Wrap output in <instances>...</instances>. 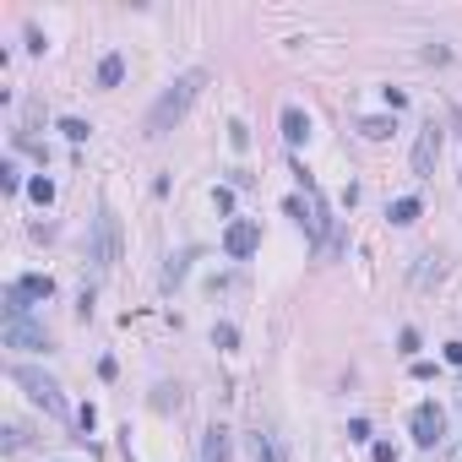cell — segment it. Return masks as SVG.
<instances>
[{"instance_id": "26", "label": "cell", "mask_w": 462, "mask_h": 462, "mask_svg": "<svg viewBox=\"0 0 462 462\" xmlns=\"http://www.w3.org/2000/svg\"><path fill=\"white\" fill-rule=\"evenodd\" d=\"M22 441H27V435H22V424H6V451H22Z\"/></svg>"}, {"instance_id": "17", "label": "cell", "mask_w": 462, "mask_h": 462, "mask_svg": "<svg viewBox=\"0 0 462 462\" xmlns=\"http://www.w3.org/2000/svg\"><path fill=\"white\" fill-rule=\"evenodd\" d=\"M27 196H33V202H39V207H49V202H55V180H33V185H27Z\"/></svg>"}, {"instance_id": "2", "label": "cell", "mask_w": 462, "mask_h": 462, "mask_svg": "<svg viewBox=\"0 0 462 462\" xmlns=\"http://www.w3.org/2000/svg\"><path fill=\"white\" fill-rule=\"evenodd\" d=\"M11 381H17V386H27V397L39 402L44 414H55V419L65 414V392H60V381H55V376H44V370H33V364H17V370H11Z\"/></svg>"}, {"instance_id": "20", "label": "cell", "mask_w": 462, "mask_h": 462, "mask_svg": "<svg viewBox=\"0 0 462 462\" xmlns=\"http://www.w3.org/2000/svg\"><path fill=\"white\" fill-rule=\"evenodd\" d=\"M397 354H408V359L419 354V332H414V326H402V337H397Z\"/></svg>"}, {"instance_id": "4", "label": "cell", "mask_w": 462, "mask_h": 462, "mask_svg": "<svg viewBox=\"0 0 462 462\" xmlns=\"http://www.w3.org/2000/svg\"><path fill=\"white\" fill-rule=\"evenodd\" d=\"M441 435H446V408L441 402H419V408H414V441H419L424 451H435Z\"/></svg>"}, {"instance_id": "21", "label": "cell", "mask_w": 462, "mask_h": 462, "mask_svg": "<svg viewBox=\"0 0 462 462\" xmlns=\"http://www.w3.org/2000/svg\"><path fill=\"white\" fill-rule=\"evenodd\" d=\"M229 147H234V152H245V147H251V131L239 126V120H234V126H229Z\"/></svg>"}, {"instance_id": "31", "label": "cell", "mask_w": 462, "mask_h": 462, "mask_svg": "<svg viewBox=\"0 0 462 462\" xmlns=\"http://www.w3.org/2000/svg\"><path fill=\"white\" fill-rule=\"evenodd\" d=\"M457 180H462V174H457Z\"/></svg>"}, {"instance_id": "11", "label": "cell", "mask_w": 462, "mask_h": 462, "mask_svg": "<svg viewBox=\"0 0 462 462\" xmlns=\"http://www.w3.org/2000/svg\"><path fill=\"white\" fill-rule=\"evenodd\" d=\"M27 310H33V299L22 294V283H6V321H27Z\"/></svg>"}, {"instance_id": "9", "label": "cell", "mask_w": 462, "mask_h": 462, "mask_svg": "<svg viewBox=\"0 0 462 462\" xmlns=\"http://www.w3.org/2000/svg\"><path fill=\"white\" fill-rule=\"evenodd\" d=\"M283 142H289V147H299V142H310V114H305V109H283Z\"/></svg>"}, {"instance_id": "29", "label": "cell", "mask_w": 462, "mask_h": 462, "mask_svg": "<svg viewBox=\"0 0 462 462\" xmlns=\"http://www.w3.org/2000/svg\"><path fill=\"white\" fill-rule=\"evenodd\" d=\"M446 364H457V370H462V343H446Z\"/></svg>"}, {"instance_id": "7", "label": "cell", "mask_w": 462, "mask_h": 462, "mask_svg": "<svg viewBox=\"0 0 462 462\" xmlns=\"http://www.w3.org/2000/svg\"><path fill=\"white\" fill-rule=\"evenodd\" d=\"M6 348H49V332L33 321H6Z\"/></svg>"}, {"instance_id": "10", "label": "cell", "mask_w": 462, "mask_h": 462, "mask_svg": "<svg viewBox=\"0 0 462 462\" xmlns=\"http://www.w3.org/2000/svg\"><path fill=\"white\" fill-rule=\"evenodd\" d=\"M419 196H397V202H392V207H386V218H392V223H397V229H408V223H419Z\"/></svg>"}, {"instance_id": "30", "label": "cell", "mask_w": 462, "mask_h": 462, "mask_svg": "<svg viewBox=\"0 0 462 462\" xmlns=\"http://www.w3.org/2000/svg\"><path fill=\"white\" fill-rule=\"evenodd\" d=\"M446 462H462V441H457V446H451V451H446Z\"/></svg>"}, {"instance_id": "25", "label": "cell", "mask_w": 462, "mask_h": 462, "mask_svg": "<svg viewBox=\"0 0 462 462\" xmlns=\"http://www.w3.org/2000/svg\"><path fill=\"white\" fill-rule=\"evenodd\" d=\"M424 60H430V65H446V60H451V49H446V44H430V49H424Z\"/></svg>"}, {"instance_id": "28", "label": "cell", "mask_w": 462, "mask_h": 462, "mask_svg": "<svg viewBox=\"0 0 462 462\" xmlns=\"http://www.w3.org/2000/svg\"><path fill=\"white\" fill-rule=\"evenodd\" d=\"M376 462H397V446H392V441H381V446H376Z\"/></svg>"}, {"instance_id": "6", "label": "cell", "mask_w": 462, "mask_h": 462, "mask_svg": "<svg viewBox=\"0 0 462 462\" xmlns=\"http://www.w3.org/2000/svg\"><path fill=\"white\" fill-rule=\"evenodd\" d=\"M256 245H261V223H251V218H234L229 229H223V251H229L234 261L256 256Z\"/></svg>"}, {"instance_id": "16", "label": "cell", "mask_w": 462, "mask_h": 462, "mask_svg": "<svg viewBox=\"0 0 462 462\" xmlns=\"http://www.w3.org/2000/svg\"><path fill=\"white\" fill-rule=\"evenodd\" d=\"M190 256H196V251H180V256H169V267H164V289H174V283H180V277H185Z\"/></svg>"}, {"instance_id": "15", "label": "cell", "mask_w": 462, "mask_h": 462, "mask_svg": "<svg viewBox=\"0 0 462 462\" xmlns=\"http://www.w3.org/2000/svg\"><path fill=\"white\" fill-rule=\"evenodd\" d=\"M359 131H364L370 142H386V136L397 131V120H386V114H370V120H359Z\"/></svg>"}, {"instance_id": "24", "label": "cell", "mask_w": 462, "mask_h": 462, "mask_svg": "<svg viewBox=\"0 0 462 462\" xmlns=\"http://www.w3.org/2000/svg\"><path fill=\"white\" fill-rule=\"evenodd\" d=\"M212 207H218V212H234V190L218 185V190H212Z\"/></svg>"}, {"instance_id": "23", "label": "cell", "mask_w": 462, "mask_h": 462, "mask_svg": "<svg viewBox=\"0 0 462 462\" xmlns=\"http://www.w3.org/2000/svg\"><path fill=\"white\" fill-rule=\"evenodd\" d=\"M152 408H180V386H158V397H152Z\"/></svg>"}, {"instance_id": "22", "label": "cell", "mask_w": 462, "mask_h": 462, "mask_svg": "<svg viewBox=\"0 0 462 462\" xmlns=\"http://www.w3.org/2000/svg\"><path fill=\"white\" fill-rule=\"evenodd\" d=\"M212 343H218V348H234V343H239V332L223 321V326H212Z\"/></svg>"}, {"instance_id": "18", "label": "cell", "mask_w": 462, "mask_h": 462, "mask_svg": "<svg viewBox=\"0 0 462 462\" xmlns=\"http://www.w3.org/2000/svg\"><path fill=\"white\" fill-rule=\"evenodd\" d=\"M0 190H6V196H17V190H22V174H17V164H0Z\"/></svg>"}, {"instance_id": "5", "label": "cell", "mask_w": 462, "mask_h": 462, "mask_svg": "<svg viewBox=\"0 0 462 462\" xmlns=\"http://www.w3.org/2000/svg\"><path fill=\"white\" fill-rule=\"evenodd\" d=\"M441 147H446V131L430 120V126L419 131V142H414V174H419V180H430V174H435V158H441Z\"/></svg>"}, {"instance_id": "8", "label": "cell", "mask_w": 462, "mask_h": 462, "mask_svg": "<svg viewBox=\"0 0 462 462\" xmlns=\"http://www.w3.org/2000/svg\"><path fill=\"white\" fill-rule=\"evenodd\" d=\"M202 462H234V451H229V430H223V424H212L207 435H202Z\"/></svg>"}, {"instance_id": "3", "label": "cell", "mask_w": 462, "mask_h": 462, "mask_svg": "<svg viewBox=\"0 0 462 462\" xmlns=\"http://www.w3.org/2000/svg\"><path fill=\"white\" fill-rule=\"evenodd\" d=\"M93 261H98V267H114V261H120V218H114V212L109 207H98V218H93Z\"/></svg>"}, {"instance_id": "27", "label": "cell", "mask_w": 462, "mask_h": 462, "mask_svg": "<svg viewBox=\"0 0 462 462\" xmlns=\"http://www.w3.org/2000/svg\"><path fill=\"white\" fill-rule=\"evenodd\" d=\"M348 441H370V424H364V419H348Z\"/></svg>"}, {"instance_id": "14", "label": "cell", "mask_w": 462, "mask_h": 462, "mask_svg": "<svg viewBox=\"0 0 462 462\" xmlns=\"http://www.w3.org/2000/svg\"><path fill=\"white\" fill-rule=\"evenodd\" d=\"M17 283H22V294H27V299H49V294H55V277H44V272H27V277H17Z\"/></svg>"}, {"instance_id": "13", "label": "cell", "mask_w": 462, "mask_h": 462, "mask_svg": "<svg viewBox=\"0 0 462 462\" xmlns=\"http://www.w3.org/2000/svg\"><path fill=\"white\" fill-rule=\"evenodd\" d=\"M251 457L256 462H283V446H277L272 435H261V430H256V435H251Z\"/></svg>"}, {"instance_id": "19", "label": "cell", "mask_w": 462, "mask_h": 462, "mask_svg": "<svg viewBox=\"0 0 462 462\" xmlns=\"http://www.w3.org/2000/svg\"><path fill=\"white\" fill-rule=\"evenodd\" d=\"M60 131H65V142H87V136H93L87 120H60Z\"/></svg>"}, {"instance_id": "12", "label": "cell", "mask_w": 462, "mask_h": 462, "mask_svg": "<svg viewBox=\"0 0 462 462\" xmlns=\"http://www.w3.org/2000/svg\"><path fill=\"white\" fill-rule=\"evenodd\" d=\"M126 82V60H120V55H104V60H98V87H120Z\"/></svg>"}, {"instance_id": "1", "label": "cell", "mask_w": 462, "mask_h": 462, "mask_svg": "<svg viewBox=\"0 0 462 462\" xmlns=\"http://www.w3.org/2000/svg\"><path fill=\"white\" fill-rule=\"evenodd\" d=\"M202 87H207V71H185V77H174V82L158 93V104L147 109V136H152V142H158V136H169V131L185 120Z\"/></svg>"}]
</instances>
